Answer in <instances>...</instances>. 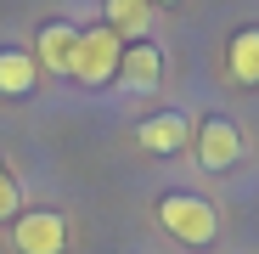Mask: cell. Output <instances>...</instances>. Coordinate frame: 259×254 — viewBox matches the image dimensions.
Wrapping results in <instances>:
<instances>
[{
	"label": "cell",
	"mask_w": 259,
	"mask_h": 254,
	"mask_svg": "<svg viewBox=\"0 0 259 254\" xmlns=\"http://www.w3.org/2000/svg\"><path fill=\"white\" fill-rule=\"evenodd\" d=\"M147 6H175V0H147Z\"/></svg>",
	"instance_id": "cell-12"
},
{
	"label": "cell",
	"mask_w": 259,
	"mask_h": 254,
	"mask_svg": "<svg viewBox=\"0 0 259 254\" xmlns=\"http://www.w3.org/2000/svg\"><path fill=\"white\" fill-rule=\"evenodd\" d=\"M12 243L23 254H62L68 248V221L57 215V209H28V215H17V226H12Z\"/></svg>",
	"instance_id": "cell-3"
},
{
	"label": "cell",
	"mask_w": 259,
	"mask_h": 254,
	"mask_svg": "<svg viewBox=\"0 0 259 254\" xmlns=\"http://www.w3.org/2000/svg\"><path fill=\"white\" fill-rule=\"evenodd\" d=\"M147 23H152L147 0H107V28L118 40H147Z\"/></svg>",
	"instance_id": "cell-10"
},
{
	"label": "cell",
	"mask_w": 259,
	"mask_h": 254,
	"mask_svg": "<svg viewBox=\"0 0 259 254\" xmlns=\"http://www.w3.org/2000/svg\"><path fill=\"white\" fill-rule=\"evenodd\" d=\"M186 136H192L186 113H158V119L141 124V147H147V153H181Z\"/></svg>",
	"instance_id": "cell-7"
},
{
	"label": "cell",
	"mask_w": 259,
	"mask_h": 254,
	"mask_svg": "<svg viewBox=\"0 0 259 254\" xmlns=\"http://www.w3.org/2000/svg\"><path fill=\"white\" fill-rule=\"evenodd\" d=\"M73 46H79V28L73 23H46V28H39V46H34V62L51 68V74H68L73 68Z\"/></svg>",
	"instance_id": "cell-6"
},
{
	"label": "cell",
	"mask_w": 259,
	"mask_h": 254,
	"mask_svg": "<svg viewBox=\"0 0 259 254\" xmlns=\"http://www.w3.org/2000/svg\"><path fill=\"white\" fill-rule=\"evenodd\" d=\"M158 79H163V51L152 40H130L118 51V85L124 91H158Z\"/></svg>",
	"instance_id": "cell-4"
},
{
	"label": "cell",
	"mask_w": 259,
	"mask_h": 254,
	"mask_svg": "<svg viewBox=\"0 0 259 254\" xmlns=\"http://www.w3.org/2000/svg\"><path fill=\"white\" fill-rule=\"evenodd\" d=\"M118 34L107 28V23H96V28H84L79 34V46H73V79L79 85H107V79H118Z\"/></svg>",
	"instance_id": "cell-2"
},
{
	"label": "cell",
	"mask_w": 259,
	"mask_h": 254,
	"mask_svg": "<svg viewBox=\"0 0 259 254\" xmlns=\"http://www.w3.org/2000/svg\"><path fill=\"white\" fill-rule=\"evenodd\" d=\"M242 158V136L231 119H203L197 124V164L203 169H231Z\"/></svg>",
	"instance_id": "cell-5"
},
{
	"label": "cell",
	"mask_w": 259,
	"mask_h": 254,
	"mask_svg": "<svg viewBox=\"0 0 259 254\" xmlns=\"http://www.w3.org/2000/svg\"><path fill=\"white\" fill-rule=\"evenodd\" d=\"M158 221H163L169 237H181L186 248H203V243H214V232H220L214 203L197 198V192H163L158 198Z\"/></svg>",
	"instance_id": "cell-1"
},
{
	"label": "cell",
	"mask_w": 259,
	"mask_h": 254,
	"mask_svg": "<svg viewBox=\"0 0 259 254\" xmlns=\"http://www.w3.org/2000/svg\"><path fill=\"white\" fill-rule=\"evenodd\" d=\"M17 203H23V198H17V181H12L6 158H0V221H12V215H17Z\"/></svg>",
	"instance_id": "cell-11"
},
{
	"label": "cell",
	"mask_w": 259,
	"mask_h": 254,
	"mask_svg": "<svg viewBox=\"0 0 259 254\" xmlns=\"http://www.w3.org/2000/svg\"><path fill=\"white\" fill-rule=\"evenodd\" d=\"M226 68H231L242 85H259V28H237V34H231Z\"/></svg>",
	"instance_id": "cell-9"
},
{
	"label": "cell",
	"mask_w": 259,
	"mask_h": 254,
	"mask_svg": "<svg viewBox=\"0 0 259 254\" xmlns=\"http://www.w3.org/2000/svg\"><path fill=\"white\" fill-rule=\"evenodd\" d=\"M39 85V62L28 51H0V96H28Z\"/></svg>",
	"instance_id": "cell-8"
}]
</instances>
